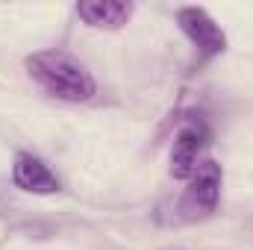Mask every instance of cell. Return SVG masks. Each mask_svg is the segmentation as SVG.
I'll list each match as a JSON object with an SVG mask.
<instances>
[{
    "mask_svg": "<svg viewBox=\"0 0 253 250\" xmlns=\"http://www.w3.org/2000/svg\"><path fill=\"white\" fill-rule=\"evenodd\" d=\"M27 71L47 94L68 100V103L91 100V94L97 88L88 68L65 50H39V53L27 56Z\"/></svg>",
    "mask_w": 253,
    "mask_h": 250,
    "instance_id": "cell-1",
    "label": "cell"
},
{
    "mask_svg": "<svg viewBox=\"0 0 253 250\" xmlns=\"http://www.w3.org/2000/svg\"><path fill=\"white\" fill-rule=\"evenodd\" d=\"M221 165L212 162V159H203L197 165V171L186 180V191L180 197V218L183 221H197V218H206L215 212L218 206V197H221Z\"/></svg>",
    "mask_w": 253,
    "mask_h": 250,
    "instance_id": "cell-2",
    "label": "cell"
},
{
    "mask_svg": "<svg viewBox=\"0 0 253 250\" xmlns=\"http://www.w3.org/2000/svg\"><path fill=\"white\" fill-rule=\"evenodd\" d=\"M177 24L203 56H218V53L227 50V36L206 9H200V6L177 9Z\"/></svg>",
    "mask_w": 253,
    "mask_h": 250,
    "instance_id": "cell-3",
    "label": "cell"
},
{
    "mask_svg": "<svg viewBox=\"0 0 253 250\" xmlns=\"http://www.w3.org/2000/svg\"><path fill=\"white\" fill-rule=\"evenodd\" d=\"M206 141H209V129L200 121H191L177 132L174 147H171V174L177 180H189L197 171V165L203 162L200 156L206 150Z\"/></svg>",
    "mask_w": 253,
    "mask_h": 250,
    "instance_id": "cell-4",
    "label": "cell"
},
{
    "mask_svg": "<svg viewBox=\"0 0 253 250\" xmlns=\"http://www.w3.org/2000/svg\"><path fill=\"white\" fill-rule=\"evenodd\" d=\"M12 180L21 191L30 194H56L59 191V180L56 174L33 153H21L12 165Z\"/></svg>",
    "mask_w": 253,
    "mask_h": 250,
    "instance_id": "cell-5",
    "label": "cell"
},
{
    "mask_svg": "<svg viewBox=\"0 0 253 250\" xmlns=\"http://www.w3.org/2000/svg\"><path fill=\"white\" fill-rule=\"evenodd\" d=\"M77 15L94 30H118L132 15V3H109V0H88L77 6Z\"/></svg>",
    "mask_w": 253,
    "mask_h": 250,
    "instance_id": "cell-6",
    "label": "cell"
}]
</instances>
